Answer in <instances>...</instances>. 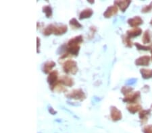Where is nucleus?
Listing matches in <instances>:
<instances>
[{"label":"nucleus","mask_w":152,"mask_h":133,"mask_svg":"<svg viewBox=\"0 0 152 133\" xmlns=\"http://www.w3.org/2000/svg\"><path fill=\"white\" fill-rule=\"evenodd\" d=\"M62 69L64 73L75 75L78 71L77 63L72 59H68L63 63Z\"/></svg>","instance_id":"obj_1"},{"label":"nucleus","mask_w":152,"mask_h":133,"mask_svg":"<svg viewBox=\"0 0 152 133\" xmlns=\"http://www.w3.org/2000/svg\"><path fill=\"white\" fill-rule=\"evenodd\" d=\"M66 97L69 99H75V100L83 101L86 98V95H85L83 90L81 89H75V90L70 92V93H67Z\"/></svg>","instance_id":"obj_2"},{"label":"nucleus","mask_w":152,"mask_h":133,"mask_svg":"<svg viewBox=\"0 0 152 133\" xmlns=\"http://www.w3.org/2000/svg\"><path fill=\"white\" fill-rule=\"evenodd\" d=\"M140 96H141V93L139 92H132V93L125 95V97H124L122 100H123L124 102L133 104V103H136V101L139 99Z\"/></svg>","instance_id":"obj_3"},{"label":"nucleus","mask_w":152,"mask_h":133,"mask_svg":"<svg viewBox=\"0 0 152 133\" xmlns=\"http://www.w3.org/2000/svg\"><path fill=\"white\" fill-rule=\"evenodd\" d=\"M110 118L114 122H117L122 119V115L121 111L115 106H111L110 108Z\"/></svg>","instance_id":"obj_4"},{"label":"nucleus","mask_w":152,"mask_h":133,"mask_svg":"<svg viewBox=\"0 0 152 133\" xmlns=\"http://www.w3.org/2000/svg\"><path fill=\"white\" fill-rule=\"evenodd\" d=\"M47 83L49 84L50 88L54 86L56 83L58 81V71L57 70L52 71L51 73H49L47 77Z\"/></svg>","instance_id":"obj_5"},{"label":"nucleus","mask_w":152,"mask_h":133,"mask_svg":"<svg viewBox=\"0 0 152 133\" xmlns=\"http://www.w3.org/2000/svg\"><path fill=\"white\" fill-rule=\"evenodd\" d=\"M68 31V26L66 25H54L53 26V34L56 36H60Z\"/></svg>","instance_id":"obj_6"},{"label":"nucleus","mask_w":152,"mask_h":133,"mask_svg":"<svg viewBox=\"0 0 152 133\" xmlns=\"http://www.w3.org/2000/svg\"><path fill=\"white\" fill-rule=\"evenodd\" d=\"M80 46H66L65 48V53L71 56H77L80 51Z\"/></svg>","instance_id":"obj_7"},{"label":"nucleus","mask_w":152,"mask_h":133,"mask_svg":"<svg viewBox=\"0 0 152 133\" xmlns=\"http://www.w3.org/2000/svg\"><path fill=\"white\" fill-rule=\"evenodd\" d=\"M118 11V9L116 5H110V6L107 7L106 10L103 13V16H104L105 18H110L117 14Z\"/></svg>","instance_id":"obj_8"},{"label":"nucleus","mask_w":152,"mask_h":133,"mask_svg":"<svg viewBox=\"0 0 152 133\" xmlns=\"http://www.w3.org/2000/svg\"><path fill=\"white\" fill-rule=\"evenodd\" d=\"M151 58L149 56L145 55V56L140 57L139 58L137 59L135 63L137 66H148L149 65Z\"/></svg>","instance_id":"obj_9"},{"label":"nucleus","mask_w":152,"mask_h":133,"mask_svg":"<svg viewBox=\"0 0 152 133\" xmlns=\"http://www.w3.org/2000/svg\"><path fill=\"white\" fill-rule=\"evenodd\" d=\"M83 42V37L82 35H79V36H75L73 38H70L68 40L66 46H80L81 43Z\"/></svg>","instance_id":"obj_10"},{"label":"nucleus","mask_w":152,"mask_h":133,"mask_svg":"<svg viewBox=\"0 0 152 133\" xmlns=\"http://www.w3.org/2000/svg\"><path fill=\"white\" fill-rule=\"evenodd\" d=\"M131 3L130 0H123V1H115L114 5L119 7V9L122 12H125L129 7V5Z\"/></svg>","instance_id":"obj_11"},{"label":"nucleus","mask_w":152,"mask_h":133,"mask_svg":"<svg viewBox=\"0 0 152 133\" xmlns=\"http://www.w3.org/2000/svg\"><path fill=\"white\" fill-rule=\"evenodd\" d=\"M59 81H60L62 85H64V86L67 87H72L74 85V84H75L74 79H72V77L67 76V75H62V76L59 79Z\"/></svg>","instance_id":"obj_12"},{"label":"nucleus","mask_w":152,"mask_h":133,"mask_svg":"<svg viewBox=\"0 0 152 133\" xmlns=\"http://www.w3.org/2000/svg\"><path fill=\"white\" fill-rule=\"evenodd\" d=\"M143 21L142 18L139 17V16H135L134 18H130L128 20V24L133 28H136L141 24H142Z\"/></svg>","instance_id":"obj_13"},{"label":"nucleus","mask_w":152,"mask_h":133,"mask_svg":"<svg viewBox=\"0 0 152 133\" xmlns=\"http://www.w3.org/2000/svg\"><path fill=\"white\" fill-rule=\"evenodd\" d=\"M56 65V63L53 61H48L45 62V63L43 64V71L44 73L45 74H49L51 73V70L54 66Z\"/></svg>","instance_id":"obj_14"},{"label":"nucleus","mask_w":152,"mask_h":133,"mask_svg":"<svg viewBox=\"0 0 152 133\" xmlns=\"http://www.w3.org/2000/svg\"><path fill=\"white\" fill-rule=\"evenodd\" d=\"M142 30L139 27L133 28L132 29H130L127 32V35L130 38H135V37L139 36L141 34Z\"/></svg>","instance_id":"obj_15"},{"label":"nucleus","mask_w":152,"mask_h":133,"mask_svg":"<svg viewBox=\"0 0 152 133\" xmlns=\"http://www.w3.org/2000/svg\"><path fill=\"white\" fill-rule=\"evenodd\" d=\"M93 14V10L91 8H85L82 10L79 14V20H84L89 18Z\"/></svg>","instance_id":"obj_16"},{"label":"nucleus","mask_w":152,"mask_h":133,"mask_svg":"<svg viewBox=\"0 0 152 133\" xmlns=\"http://www.w3.org/2000/svg\"><path fill=\"white\" fill-rule=\"evenodd\" d=\"M142 109V106L139 103H133V104H130L127 106V110H129L130 113L134 114L136 112H139Z\"/></svg>","instance_id":"obj_17"},{"label":"nucleus","mask_w":152,"mask_h":133,"mask_svg":"<svg viewBox=\"0 0 152 133\" xmlns=\"http://www.w3.org/2000/svg\"><path fill=\"white\" fill-rule=\"evenodd\" d=\"M51 90H52L53 92H58V93H60V92H66V89L65 88V87L64 85H62L60 81H57V82L55 84L54 86L51 87Z\"/></svg>","instance_id":"obj_18"},{"label":"nucleus","mask_w":152,"mask_h":133,"mask_svg":"<svg viewBox=\"0 0 152 133\" xmlns=\"http://www.w3.org/2000/svg\"><path fill=\"white\" fill-rule=\"evenodd\" d=\"M140 73L143 78L145 79H148L152 77V69H141L140 70Z\"/></svg>","instance_id":"obj_19"},{"label":"nucleus","mask_w":152,"mask_h":133,"mask_svg":"<svg viewBox=\"0 0 152 133\" xmlns=\"http://www.w3.org/2000/svg\"><path fill=\"white\" fill-rule=\"evenodd\" d=\"M69 24H70V26L71 27V28L73 30L79 29V28H82L83 26L80 24V22L78 21V20L75 18H72V19L70 20Z\"/></svg>","instance_id":"obj_20"},{"label":"nucleus","mask_w":152,"mask_h":133,"mask_svg":"<svg viewBox=\"0 0 152 133\" xmlns=\"http://www.w3.org/2000/svg\"><path fill=\"white\" fill-rule=\"evenodd\" d=\"M151 113V110H143L139 112V117L140 120L142 121H147L148 119V116Z\"/></svg>","instance_id":"obj_21"},{"label":"nucleus","mask_w":152,"mask_h":133,"mask_svg":"<svg viewBox=\"0 0 152 133\" xmlns=\"http://www.w3.org/2000/svg\"><path fill=\"white\" fill-rule=\"evenodd\" d=\"M43 10V12L45 14L46 17L47 18H51L53 14V11H52V8L50 5H44L42 8Z\"/></svg>","instance_id":"obj_22"},{"label":"nucleus","mask_w":152,"mask_h":133,"mask_svg":"<svg viewBox=\"0 0 152 133\" xmlns=\"http://www.w3.org/2000/svg\"><path fill=\"white\" fill-rule=\"evenodd\" d=\"M142 41L143 43L145 44H149L150 41H151V36H150L149 30H146L145 32H144L143 35Z\"/></svg>","instance_id":"obj_23"},{"label":"nucleus","mask_w":152,"mask_h":133,"mask_svg":"<svg viewBox=\"0 0 152 133\" xmlns=\"http://www.w3.org/2000/svg\"><path fill=\"white\" fill-rule=\"evenodd\" d=\"M53 24H49L43 30V34L44 36H49L53 34Z\"/></svg>","instance_id":"obj_24"},{"label":"nucleus","mask_w":152,"mask_h":133,"mask_svg":"<svg viewBox=\"0 0 152 133\" xmlns=\"http://www.w3.org/2000/svg\"><path fill=\"white\" fill-rule=\"evenodd\" d=\"M134 44L138 50H141V51H151L152 50V45H142L138 42H136Z\"/></svg>","instance_id":"obj_25"},{"label":"nucleus","mask_w":152,"mask_h":133,"mask_svg":"<svg viewBox=\"0 0 152 133\" xmlns=\"http://www.w3.org/2000/svg\"><path fill=\"white\" fill-rule=\"evenodd\" d=\"M122 41H123V43L125 44L126 47L129 48H131L133 47V42L131 41V38H130L127 35H124V36H122Z\"/></svg>","instance_id":"obj_26"},{"label":"nucleus","mask_w":152,"mask_h":133,"mask_svg":"<svg viewBox=\"0 0 152 133\" xmlns=\"http://www.w3.org/2000/svg\"><path fill=\"white\" fill-rule=\"evenodd\" d=\"M133 89L131 87H127V86H124L122 87L121 89V92L122 94H124L125 95H127L128 94L132 93Z\"/></svg>","instance_id":"obj_27"},{"label":"nucleus","mask_w":152,"mask_h":133,"mask_svg":"<svg viewBox=\"0 0 152 133\" xmlns=\"http://www.w3.org/2000/svg\"><path fill=\"white\" fill-rule=\"evenodd\" d=\"M152 10V2H151L148 5H145L141 9L142 13H147L151 12Z\"/></svg>","instance_id":"obj_28"},{"label":"nucleus","mask_w":152,"mask_h":133,"mask_svg":"<svg viewBox=\"0 0 152 133\" xmlns=\"http://www.w3.org/2000/svg\"><path fill=\"white\" fill-rule=\"evenodd\" d=\"M143 133H152V125H147L143 129Z\"/></svg>","instance_id":"obj_29"},{"label":"nucleus","mask_w":152,"mask_h":133,"mask_svg":"<svg viewBox=\"0 0 152 133\" xmlns=\"http://www.w3.org/2000/svg\"><path fill=\"white\" fill-rule=\"evenodd\" d=\"M37 53H39L40 52V45H41V40L39 37L37 38Z\"/></svg>","instance_id":"obj_30"},{"label":"nucleus","mask_w":152,"mask_h":133,"mask_svg":"<svg viewBox=\"0 0 152 133\" xmlns=\"http://www.w3.org/2000/svg\"><path fill=\"white\" fill-rule=\"evenodd\" d=\"M49 112H50V114H53V115H54V114H56V113H57L56 111L53 110V108H51V107H50V108H49Z\"/></svg>","instance_id":"obj_31"},{"label":"nucleus","mask_w":152,"mask_h":133,"mask_svg":"<svg viewBox=\"0 0 152 133\" xmlns=\"http://www.w3.org/2000/svg\"><path fill=\"white\" fill-rule=\"evenodd\" d=\"M88 2L90 3H91V4H93V3H95V1H93V0H88Z\"/></svg>","instance_id":"obj_32"},{"label":"nucleus","mask_w":152,"mask_h":133,"mask_svg":"<svg viewBox=\"0 0 152 133\" xmlns=\"http://www.w3.org/2000/svg\"><path fill=\"white\" fill-rule=\"evenodd\" d=\"M150 24H151V25H152V19L151 20V22H150Z\"/></svg>","instance_id":"obj_33"},{"label":"nucleus","mask_w":152,"mask_h":133,"mask_svg":"<svg viewBox=\"0 0 152 133\" xmlns=\"http://www.w3.org/2000/svg\"><path fill=\"white\" fill-rule=\"evenodd\" d=\"M151 61H152V50L151 51Z\"/></svg>","instance_id":"obj_34"}]
</instances>
